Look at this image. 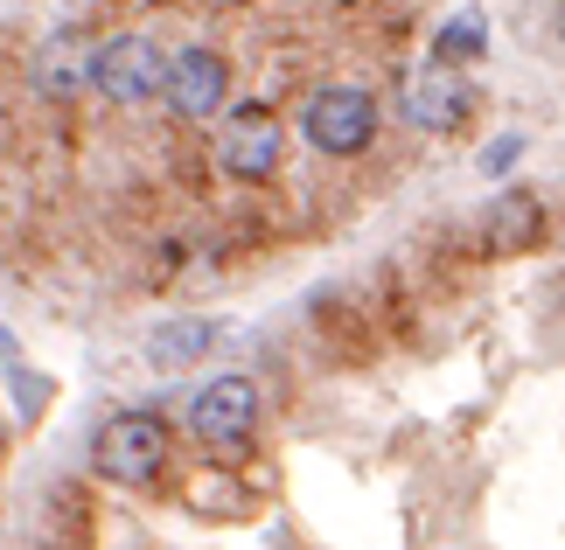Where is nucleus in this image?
<instances>
[{
	"label": "nucleus",
	"mask_w": 565,
	"mask_h": 550,
	"mask_svg": "<svg viewBox=\"0 0 565 550\" xmlns=\"http://www.w3.org/2000/svg\"><path fill=\"white\" fill-rule=\"evenodd\" d=\"M92 467L113 488H147L168 467V418L161 411H113L92 439Z\"/></svg>",
	"instance_id": "1"
},
{
	"label": "nucleus",
	"mask_w": 565,
	"mask_h": 550,
	"mask_svg": "<svg viewBox=\"0 0 565 550\" xmlns=\"http://www.w3.org/2000/svg\"><path fill=\"white\" fill-rule=\"evenodd\" d=\"M475 50H482V21H475V14L447 21V29L433 35V56H440V63H475Z\"/></svg>",
	"instance_id": "11"
},
{
	"label": "nucleus",
	"mask_w": 565,
	"mask_h": 550,
	"mask_svg": "<svg viewBox=\"0 0 565 550\" xmlns=\"http://www.w3.org/2000/svg\"><path fill=\"white\" fill-rule=\"evenodd\" d=\"M398 112L419 126V133H461L468 112H475V84H468L461 63L426 56V63H412L405 84H398Z\"/></svg>",
	"instance_id": "5"
},
{
	"label": "nucleus",
	"mask_w": 565,
	"mask_h": 550,
	"mask_svg": "<svg viewBox=\"0 0 565 550\" xmlns=\"http://www.w3.org/2000/svg\"><path fill=\"white\" fill-rule=\"evenodd\" d=\"M168 84V50H154V35H105L92 63V91L105 105H147Z\"/></svg>",
	"instance_id": "6"
},
{
	"label": "nucleus",
	"mask_w": 565,
	"mask_h": 550,
	"mask_svg": "<svg viewBox=\"0 0 565 550\" xmlns=\"http://www.w3.org/2000/svg\"><path fill=\"white\" fill-rule=\"evenodd\" d=\"M279 153H287V126H279L266 98L224 105V119H216V168L237 174V182H266L279 168Z\"/></svg>",
	"instance_id": "4"
},
{
	"label": "nucleus",
	"mask_w": 565,
	"mask_h": 550,
	"mask_svg": "<svg viewBox=\"0 0 565 550\" xmlns=\"http://www.w3.org/2000/svg\"><path fill=\"white\" fill-rule=\"evenodd\" d=\"M537 216H545V209H537V195H524V188L495 195L489 216H482V224H489V251H524L531 237H537Z\"/></svg>",
	"instance_id": "10"
},
{
	"label": "nucleus",
	"mask_w": 565,
	"mask_h": 550,
	"mask_svg": "<svg viewBox=\"0 0 565 550\" xmlns=\"http://www.w3.org/2000/svg\"><path fill=\"white\" fill-rule=\"evenodd\" d=\"M516 153H524V140H516V133H510V140H495V147L482 153V168H489V174H503V168L516 161Z\"/></svg>",
	"instance_id": "12"
},
{
	"label": "nucleus",
	"mask_w": 565,
	"mask_h": 550,
	"mask_svg": "<svg viewBox=\"0 0 565 550\" xmlns=\"http://www.w3.org/2000/svg\"><path fill=\"white\" fill-rule=\"evenodd\" d=\"M0 369H14V335H8V321H0Z\"/></svg>",
	"instance_id": "13"
},
{
	"label": "nucleus",
	"mask_w": 565,
	"mask_h": 550,
	"mask_svg": "<svg viewBox=\"0 0 565 550\" xmlns=\"http://www.w3.org/2000/svg\"><path fill=\"white\" fill-rule=\"evenodd\" d=\"M161 105L175 119H224L231 105V63L210 50V42H189V50H168V84Z\"/></svg>",
	"instance_id": "7"
},
{
	"label": "nucleus",
	"mask_w": 565,
	"mask_h": 550,
	"mask_svg": "<svg viewBox=\"0 0 565 550\" xmlns=\"http://www.w3.org/2000/svg\"><path fill=\"white\" fill-rule=\"evenodd\" d=\"M189 432L195 446L237 460L258 439V384L231 369V377H210L203 390H189Z\"/></svg>",
	"instance_id": "3"
},
{
	"label": "nucleus",
	"mask_w": 565,
	"mask_h": 550,
	"mask_svg": "<svg viewBox=\"0 0 565 550\" xmlns=\"http://www.w3.org/2000/svg\"><path fill=\"white\" fill-rule=\"evenodd\" d=\"M552 29H558V42H565V0H558V8H552Z\"/></svg>",
	"instance_id": "14"
},
{
	"label": "nucleus",
	"mask_w": 565,
	"mask_h": 550,
	"mask_svg": "<svg viewBox=\"0 0 565 550\" xmlns=\"http://www.w3.org/2000/svg\"><path fill=\"white\" fill-rule=\"evenodd\" d=\"M92 63H98V42H77V35L42 42V56H35V91H42V98H77V91H92Z\"/></svg>",
	"instance_id": "8"
},
{
	"label": "nucleus",
	"mask_w": 565,
	"mask_h": 550,
	"mask_svg": "<svg viewBox=\"0 0 565 550\" xmlns=\"http://www.w3.org/2000/svg\"><path fill=\"white\" fill-rule=\"evenodd\" d=\"M216 342H224L216 321H161L154 335H147V363L154 369H195V363H210Z\"/></svg>",
	"instance_id": "9"
},
{
	"label": "nucleus",
	"mask_w": 565,
	"mask_h": 550,
	"mask_svg": "<svg viewBox=\"0 0 565 550\" xmlns=\"http://www.w3.org/2000/svg\"><path fill=\"white\" fill-rule=\"evenodd\" d=\"M300 140L315 153H329V161H356L377 140V98L363 84H321L300 105Z\"/></svg>",
	"instance_id": "2"
}]
</instances>
